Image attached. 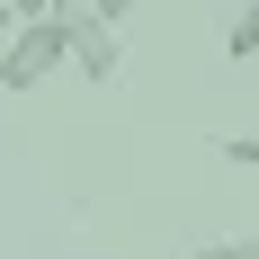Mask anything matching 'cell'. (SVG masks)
I'll use <instances>...</instances> for the list:
<instances>
[{"instance_id": "1", "label": "cell", "mask_w": 259, "mask_h": 259, "mask_svg": "<svg viewBox=\"0 0 259 259\" xmlns=\"http://www.w3.org/2000/svg\"><path fill=\"white\" fill-rule=\"evenodd\" d=\"M63 63H72V36H63V0H54L45 18H27L18 36L0 45V99H27V90H45Z\"/></svg>"}, {"instance_id": "2", "label": "cell", "mask_w": 259, "mask_h": 259, "mask_svg": "<svg viewBox=\"0 0 259 259\" xmlns=\"http://www.w3.org/2000/svg\"><path fill=\"white\" fill-rule=\"evenodd\" d=\"M63 36H72V63H80V80H116L125 72V36H116V27L107 18H90V9H80V0H63Z\"/></svg>"}, {"instance_id": "3", "label": "cell", "mask_w": 259, "mask_h": 259, "mask_svg": "<svg viewBox=\"0 0 259 259\" xmlns=\"http://www.w3.org/2000/svg\"><path fill=\"white\" fill-rule=\"evenodd\" d=\"M224 63H259V0H241L224 18Z\"/></svg>"}, {"instance_id": "4", "label": "cell", "mask_w": 259, "mask_h": 259, "mask_svg": "<svg viewBox=\"0 0 259 259\" xmlns=\"http://www.w3.org/2000/svg\"><path fill=\"white\" fill-rule=\"evenodd\" d=\"M188 259H259V233H233V241H188Z\"/></svg>"}, {"instance_id": "5", "label": "cell", "mask_w": 259, "mask_h": 259, "mask_svg": "<svg viewBox=\"0 0 259 259\" xmlns=\"http://www.w3.org/2000/svg\"><path fill=\"white\" fill-rule=\"evenodd\" d=\"M214 152L233 161V170H259V134H214Z\"/></svg>"}, {"instance_id": "6", "label": "cell", "mask_w": 259, "mask_h": 259, "mask_svg": "<svg viewBox=\"0 0 259 259\" xmlns=\"http://www.w3.org/2000/svg\"><path fill=\"white\" fill-rule=\"evenodd\" d=\"M80 9H90V18H107V27H125V18H134V0H80Z\"/></svg>"}, {"instance_id": "7", "label": "cell", "mask_w": 259, "mask_h": 259, "mask_svg": "<svg viewBox=\"0 0 259 259\" xmlns=\"http://www.w3.org/2000/svg\"><path fill=\"white\" fill-rule=\"evenodd\" d=\"M45 9H54V0H9V18H18V27H27V18H45Z\"/></svg>"}, {"instance_id": "8", "label": "cell", "mask_w": 259, "mask_h": 259, "mask_svg": "<svg viewBox=\"0 0 259 259\" xmlns=\"http://www.w3.org/2000/svg\"><path fill=\"white\" fill-rule=\"evenodd\" d=\"M9 36H18V18H9V0H0V45H9Z\"/></svg>"}]
</instances>
